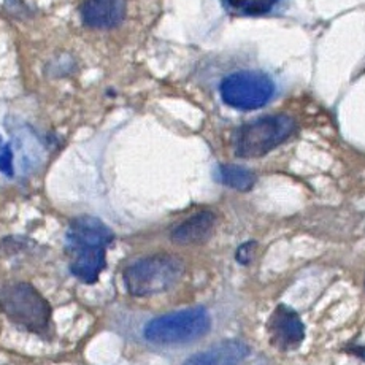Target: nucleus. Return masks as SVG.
Segmentation results:
<instances>
[{"label": "nucleus", "mask_w": 365, "mask_h": 365, "mask_svg": "<svg viewBox=\"0 0 365 365\" xmlns=\"http://www.w3.org/2000/svg\"><path fill=\"white\" fill-rule=\"evenodd\" d=\"M113 232L101 219L78 216L67 230V249L72 254L70 274L79 281L94 284L107 267V248L113 242Z\"/></svg>", "instance_id": "nucleus-1"}, {"label": "nucleus", "mask_w": 365, "mask_h": 365, "mask_svg": "<svg viewBox=\"0 0 365 365\" xmlns=\"http://www.w3.org/2000/svg\"><path fill=\"white\" fill-rule=\"evenodd\" d=\"M210 327L207 310L188 308L150 321L145 327V338L156 344H184L203 337Z\"/></svg>", "instance_id": "nucleus-4"}, {"label": "nucleus", "mask_w": 365, "mask_h": 365, "mask_svg": "<svg viewBox=\"0 0 365 365\" xmlns=\"http://www.w3.org/2000/svg\"><path fill=\"white\" fill-rule=\"evenodd\" d=\"M249 348L240 340H225L203 353L189 357L184 365H238L247 359Z\"/></svg>", "instance_id": "nucleus-9"}, {"label": "nucleus", "mask_w": 365, "mask_h": 365, "mask_svg": "<svg viewBox=\"0 0 365 365\" xmlns=\"http://www.w3.org/2000/svg\"><path fill=\"white\" fill-rule=\"evenodd\" d=\"M254 248H256L254 242H248V243L242 245V247L237 251V261L243 265L249 264L251 259H253V256H254Z\"/></svg>", "instance_id": "nucleus-14"}, {"label": "nucleus", "mask_w": 365, "mask_h": 365, "mask_svg": "<svg viewBox=\"0 0 365 365\" xmlns=\"http://www.w3.org/2000/svg\"><path fill=\"white\" fill-rule=\"evenodd\" d=\"M270 343L278 351H292L301 347L305 338V326L294 310L280 305L271 313L267 322Z\"/></svg>", "instance_id": "nucleus-7"}, {"label": "nucleus", "mask_w": 365, "mask_h": 365, "mask_svg": "<svg viewBox=\"0 0 365 365\" xmlns=\"http://www.w3.org/2000/svg\"><path fill=\"white\" fill-rule=\"evenodd\" d=\"M0 172L13 176V152L9 145H4L0 148Z\"/></svg>", "instance_id": "nucleus-13"}, {"label": "nucleus", "mask_w": 365, "mask_h": 365, "mask_svg": "<svg viewBox=\"0 0 365 365\" xmlns=\"http://www.w3.org/2000/svg\"><path fill=\"white\" fill-rule=\"evenodd\" d=\"M125 16V0H86L82 18L86 26L94 29H110Z\"/></svg>", "instance_id": "nucleus-8"}, {"label": "nucleus", "mask_w": 365, "mask_h": 365, "mask_svg": "<svg viewBox=\"0 0 365 365\" xmlns=\"http://www.w3.org/2000/svg\"><path fill=\"white\" fill-rule=\"evenodd\" d=\"M294 130V121L286 115L259 118L242 125L235 134L238 157H261L281 145Z\"/></svg>", "instance_id": "nucleus-5"}, {"label": "nucleus", "mask_w": 365, "mask_h": 365, "mask_svg": "<svg viewBox=\"0 0 365 365\" xmlns=\"http://www.w3.org/2000/svg\"><path fill=\"white\" fill-rule=\"evenodd\" d=\"M216 218L211 211H201L172 230V242L178 245H198L207 242L213 234Z\"/></svg>", "instance_id": "nucleus-10"}, {"label": "nucleus", "mask_w": 365, "mask_h": 365, "mask_svg": "<svg viewBox=\"0 0 365 365\" xmlns=\"http://www.w3.org/2000/svg\"><path fill=\"white\" fill-rule=\"evenodd\" d=\"M275 92V83L261 72L232 73L221 83L223 101L237 110H257L267 103Z\"/></svg>", "instance_id": "nucleus-6"}, {"label": "nucleus", "mask_w": 365, "mask_h": 365, "mask_svg": "<svg viewBox=\"0 0 365 365\" xmlns=\"http://www.w3.org/2000/svg\"><path fill=\"white\" fill-rule=\"evenodd\" d=\"M219 181L223 184L229 186L232 189L237 191H249L254 186L256 176L251 170L242 167V165H234V164H225L221 165L218 170Z\"/></svg>", "instance_id": "nucleus-11"}, {"label": "nucleus", "mask_w": 365, "mask_h": 365, "mask_svg": "<svg viewBox=\"0 0 365 365\" xmlns=\"http://www.w3.org/2000/svg\"><path fill=\"white\" fill-rule=\"evenodd\" d=\"M184 264L172 254L140 259L124 270V284L134 297H150L169 291L181 280Z\"/></svg>", "instance_id": "nucleus-3"}, {"label": "nucleus", "mask_w": 365, "mask_h": 365, "mask_svg": "<svg viewBox=\"0 0 365 365\" xmlns=\"http://www.w3.org/2000/svg\"><path fill=\"white\" fill-rule=\"evenodd\" d=\"M0 310L16 326L45 335L51 326L50 302L29 283H11L0 291Z\"/></svg>", "instance_id": "nucleus-2"}, {"label": "nucleus", "mask_w": 365, "mask_h": 365, "mask_svg": "<svg viewBox=\"0 0 365 365\" xmlns=\"http://www.w3.org/2000/svg\"><path fill=\"white\" fill-rule=\"evenodd\" d=\"M278 0H228V4L245 15H264L274 9Z\"/></svg>", "instance_id": "nucleus-12"}]
</instances>
